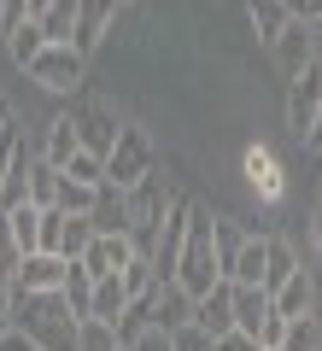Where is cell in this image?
<instances>
[{
  "instance_id": "cell-1",
  "label": "cell",
  "mask_w": 322,
  "mask_h": 351,
  "mask_svg": "<svg viewBox=\"0 0 322 351\" xmlns=\"http://www.w3.org/2000/svg\"><path fill=\"white\" fill-rule=\"evenodd\" d=\"M12 334H24L36 351H76V316L65 293H18L12 287Z\"/></svg>"
},
{
  "instance_id": "cell-2",
  "label": "cell",
  "mask_w": 322,
  "mask_h": 351,
  "mask_svg": "<svg viewBox=\"0 0 322 351\" xmlns=\"http://www.w3.org/2000/svg\"><path fill=\"white\" fill-rule=\"evenodd\" d=\"M82 71H88V59L76 47H65V41H47V47L24 64V76L36 88H47V94H76V88H82Z\"/></svg>"
},
{
  "instance_id": "cell-3",
  "label": "cell",
  "mask_w": 322,
  "mask_h": 351,
  "mask_svg": "<svg viewBox=\"0 0 322 351\" xmlns=\"http://www.w3.org/2000/svg\"><path fill=\"white\" fill-rule=\"evenodd\" d=\"M147 176H152V141H147V129H124L117 147L106 152V182L129 193L135 182H147Z\"/></svg>"
},
{
  "instance_id": "cell-4",
  "label": "cell",
  "mask_w": 322,
  "mask_h": 351,
  "mask_svg": "<svg viewBox=\"0 0 322 351\" xmlns=\"http://www.w3.org/2000/svg\"><path fill=\"white\" fill-rule=\"evenodd\" d=\"M317 112H322V64H310L305 76H293V82H287V129L305 141L310 123H317Z\"/></svg>"
},
{
  "instance_id": "cell-5",
  "label": "cell",
  "mask_w": 322,
  "mask_h": 351,
  "mask_svg": "<svg viewBox=\"0 0 322 351\" xmlns=\"http://www.w3.org/2000/svg\"><path fill=\"white\" fill-rule=\"evenodd\" d=\"M270 53H275V64H281V76L293 82V76H305L310 64H317V36H310L305 18H293V24L270 41Z\"/></svg>"
},
{
  "instance_id": "cell-6",
  "label": "cell",
  "mask_w": 322,
  "mask_h": 351,
  "mask_svg": "<svg viewBox=\"0 0 322 351\" xmlns=\"http://www.w3.org/2000/svg\"><path fill=\"white\" fill-rule=\"evenodd\" d=\"M117 6H124V0H82V6H76V29H71V47L82 53H94L100 41L112 36V18H117Z\"/></svg>"
},
{
  "instance_id": "cell-7",
  "label": "cell",
  "mask_w": 322,
  "mask_h": 351,
  "mask_svg": "<svg viewBox=\"0 0 322 351\" xmlns=\"http://www.w3.org/2000/svg\"><path fill=\"white\" fill-rule=\"evenodd\" d=\"M65 263H71V258H59V252H24L12 287L18 293H59L65 287Z\"/></svg>"
},
{
  "instance_id": "cell-8",
  "label": "cell",
  "mask_w": 322,
  "mask_h": 351,
  "mask_svg": "<svg viewBox=\"0 0 322 351\" xmlns=\"http://www.w3.org/2000/svg\"><path fill=\"white\" fill-rule=\"evenodd\" d=\"M194 328H205L211 339L235 328V281H217L211 293H199V299H194Z\"/></svg>"
},
{
  "instance_id": "cell-9",
  "label": "cell",
  "mask_w": 322,
  "mask_h": 351,
  "mask_svg": "<svg viewBox=\"0 0 322 351\" xmlns=\"http://www.w3.org/2000/svg\"><path fill=\"white\" fill-rule=\"evenodd\" d=\"M117 135H124V123H117L112 106H88V112L76 117V141H82V152H94V158H106V152L117 147Z\"/></svg>"
},
{
  "instance_id": "cell-10",
  "label": "cell",
  "mask_w": 322,
  "mask_h": 351,
  "mask_svg": "<svg viewBox=\"0 0 322 351\" xmlns=\"http://www.w3.org/2000/svg\"><path fill=\"white\" fill-rule=\"evenodd\" d=\"M270 304H275V316H287V322H293V316H317V276L299 263L293 276L270 293Z\"/></svg>"
},
{
  "instance_id": "cell-11",
  "label": "cell",
  "mask_w": 322,
  "mask_h": 351,
  "mask_svg": "<svg viewBox=\"0 0 322 351\" xmlns=\"http://www.w3.org/2000/svg\"><path fill=\"white\" fill-rule=\"evenodd\" d=\"M147 322H159L164 334L187 328V322H194V293H182L176 281H159V293L147 299Z\"/></svg>"
},
{
  "instance_id": "cell-12",
  "label": "cell",
  "mask_w": 322,
  "mask_h": 351,
  "mask_svg": "<svg viewBox=\"0 0 322 351\" xmlns=\"http://www.w3.org/2000/svg\"><path fill=\"white\" fill-rule=\"evenodd\" d=\"M88 223H94V234H124L129 228V193L112 188V182H100L94 188V211H88Z\"/></svg>"
},
{
  "instance_id": "cell-13",
  "label": "cell",
  "mask_w": 322,
  "mask_h": 351,
  "mask_svg": "<svg viewBox=\"0 0 322 351\" xmlns=\"http://www.w3.org/2000/svg\"><path fill=\"white\" fill-rule=\"evenodd\" d=\"M135 311L129 304V293H124V269L117 276H94V299H88V316H100V322H112V328H124V316Z\"/></svg>"
},
{
  "instance_id": "cell-14",
  "label": "cell",
  "mask_w": 322,
  "mask_h": 351,
  "mask_svg": "<svg viewBox=\"0 0 322 351\" xmlns=\"http://www.w3.org/2000/svg\"><path fill=\"white\" fill-rule=\"evenodd\" d=\"M129 258H135V252H129V240H124V234H94V240H88V252H82L88 276H117Z\"/></svg>"
},
{
  "instance_id": "cell-15",
  "label": "cell",
  "mask_w": 322,
  "mask_h": 351,
  "mask_svg": "<svg viewBox=\"0 0 322 351\" xmlns=\"http://www.w3.org/2000/svg\"><path fill=\"white\" fill-rule=\"evenodd\" d=\"M240 246H246V228L235 223V217H211V258H217V276L229 281V269H235Z\"/></svg>"
},
{
  "instance_id": "cell-16",
  "label": "cell",
  "mask_w": 322,
  "mask_h": 351,
  "mask_svg": "<svg viewBox=\"0 0 322 351\" xmlns=\"http://www.w3.org/2000/svg\"><path fill=\"white\" fill-rule=\"evenodd\" d=\"M293 269H299V252H293V240H281V234H264V281H258V287H264V293H275L287 276H293Z\"/></svg>"
},
{
  "instance_id": "cell-17",
  "label": "cell",
  "mask_w": 322,
  "mask_h": 351,
  "mask_svg": "<svg viewBox=\"0 0 322 351\" xmlns=\"http://www.w3.org/2000/svg\"><path fill=\"white\" fill-rule=\"evenodd\" d=\"M76 147H82V141H76V117H53L47 135H41V158H47L53 170H65V158H71Z\"/></svg>"
},
{
  "instance_id": "cell-18",
  "label": "cell",
  "mask_w": 322,
  "mask_h": 351,
  "mask_svg": "<svg viewBox=\"0 0 322 351\" xmlns=\"http://www.w3.org/2000/svg\"><path fill=\"white\" fill-rule=\"evenodd\" d=\"M264 316H270V293H264V287H235V328H240V334L258 339Z\"/></svg>"
},
{
  "instance_id": "cell-19",
  "label": "cell",
  "mask_w": 322,
  "mask_h": 351,
  "mask_svg": "<svg viewBox=\"0 0 322 351\" xmlns=\"http://www.w3.org/2000/svg\"><path fill=\"white\" fill-rule=\"evenodd\" d=\"M65 304H71V316H76V322H82V316H88V299H94V276H88V263L82 258H71V263H65Z\"/></svg>"
},
{
  "instance_id": "cell-20",
  "label": "cell",
  "mask_w": 322,
  "mask_h": 351,
  "mask_svg": "<svg viewBox=\"0 0 322 351\" xmlns=\"http://www.w3.org/2000/svg\"><path fill=\"white\" fill-rule=\"evenodd\" d=\"M6 234H12V246L18 252H36V240H41V205H12L6 211Z\"/></svg>"
},
{
  "instance_id": "cell-21",
  "label": "cell",
  "mask_w": 322,
  "mask_h": 351,
  "mask_svg": "<svg viewBox=\"0 0 322 351\" xmlns=\"http://www.w3.org/2000/svg\"><path fill=\"white\" fill-rule=\"evenodd\" d=\"M246 12H252V29H258V41L270 47L275 36H281L287 24H293V12H287L281 0H246Z\"/></svg>"
},
{
  "instance_id": "cell-22",
  "label": "cell",
  "mask_w": 322,
  "mask_h": 351,
  "mask_svg": "<svg viewBox=\"0 0 322 351\" xmlns=\"http://www.w3.org/2000/svg\"><path fill=\"white\" fill-rule=\"evenodd\" d=\"M76 351H124V334L112 322H100V316H82L76 322Z\"/></svg>"
},
{
  "instance_id": "cell-23",
  "label": "cell",
  "mask_w": 322,
  "mask_h": 351,
  "mask_svg": "<svg viewBox=\"0 0 322 351\" xmlns=\"http://www.w3.org/2000/svg\"><path fill=\"white\" fill-rule=\"evenodd\" d=\"M41 47H47V29H41L36 18H24V24H18L12 36H6V53H12V64H18V71H24V64L36 59Z\"/></svg>"
},
{
  "instance_id": "cell-24",
  "label": "cell",
  "mask_w": 322,
  "mask_h": 351,
  "mask_svg": "<svg viewBox=\"0 0 322 351\" xmlns=\"http://www.w3.org/2000/svg\"><path fill=\"white\" fill-rule=\"evenodd\" d=\"M229 281H235V287H258V281H264V234H246V246H240Z\"/></svg>"
},
{
  "instance_id": "cell-25",
  "label": "cell",
  "mask_w": 322,
  "mask_h": 351,
  "mask_svg": "<svg viewBox=\"0 0 322 351\" xmlns=\"http://www.w3.org/2000/svg\"><path fill=\"white\" fill-rule=\"evenodd\" d=\"M275 351H322V316H293Z\"/></svg>"
},
{
  "instance_id": "cell-26",
  "label": "cell",
  "mask_w": 322,
  "mask_h": 351,
  "mask_svg": "<svg viewBox=\"0 0 322 351\" xmlns=\"http://www.w3.org/2000/svg\"><path fill=\"white\" fill-rule=\"evenodd\" d=\"M53 199H59V170L47 158H30V205L53 211Z\"/></svg>"
},
{
  "instance_id": "cell-27",
  "label": "cell",
  "mask_w": 322,
  "mask_h": 351,
  "mask_svg": "<svg viewBox=\"0 0 322 351\" xmlns=\"http://www.w3.org/2000/svg\"><path fill=\"white\" fill-rule=\"evenodd\" d=\"M76 6H82V0H53L47 12L36 18V24L47 29V41H65V47H71V29H76Z\"/></svg>"
},
{
  "instance_id": "cell-28",
  "label": "cell",
  "mask_w": 322,
  "mask_h": 351,
  "mask_svg": "<svg viewBox=\"0 0 322 351\" xmlns=\"http://www.w3.org/2000/svg\"><path fill=\"white\" fill-rule=\"evenodd\" d=\"M124 293H129V304H147L152 293H159V276H152L147 258H129L124 263Z\"/></svg>"
},
{
  "instance_id": "cell-29",
  "label": "cell",
  "mask_w": 322,
  "mask_h": 351,
  "mask_svg": "<svg viewBox=\"0 0 322 351\" xmlns=\"http://www.w3.org/2000/svg\"><path fill=\"white\" fill-rule=\"evenodd\" d=\"M53 205H59L65 217H88V211H94V188H88V182H71V176L59 170V199H53Z\"/></svg>"
},
{
  "instance_id": "cell-30",
  "label": "cell",
  "mask_w": 322,
  "mask_h": 351,
  "mask_svg": "<svg viewBox=\"0 0 322 351\" xmlns=\"http://www.w3.org/2000/svg\"><path fill=\"white\" fill-rule=\"evenodd\" d=\"M65 176H71V182H88V188H100V182H106V158H94V152L76 147L71 158H65Z\"/></svg>"
},
{
  "instance_id": "cell-31",
  "label": "cell",
  "mask_w": 322,
  "mask_h": 351,
  "mask_svg": "<svg viewBox=\"0 0 322 351\" xmlns=\"http://www.w3.org/2000/svg\"><path fill=\"white\" fill-rule=\"evenodd\" d=\"M124 351H170V334H164L159 322H141L124 334Z\"/></svg>"
},
{
  "instance_id": "cell-32",
  "label": "cell",
  "mask_w": 322,
  "mask_h": 351,
  "mask_svg": "<svg viewBox=\"0 0 322 351\" xmlns=\"http://www.w3.org/2000/svg\"><path fill=\"white\" fill-rule=\"evenodd\" d=\"M88 240H94V223H88V217H65V246H59V258H82Z\"/></svg>"
},
{
  "instance_id": "cell-33",
  "label": "cell",
  "mask_w": 322,
  "mask_h": 351,
  "mask_svg": "<svg viewBox=\"0 0 322 351\" xmlns=\"http://www.w3.org/2000/svg\"><path fill=\"white\" fill-rule=\"evenodd\" d=\"M18 152H24V123H6L0 129V182H6V176H12V164H18Z\"/></svg>"
},
{
  "instance_id": "cell-34",
  "label": "cell",
  "mask_w": 322,
  "mask_h": 351,
  "mask_svg": "<svg viewBox=\"0 0 322 351\" xmlns=\"http://www.w3.org/2000/svg\"><path fill=\"white\" fill-rule=\"evenodd\" d=\"M65 246V211L53 205V211H41V240H36V252H59Z\"/></svg>"
},
{
  "instance_id": "cell-35",
  "label": "cell",
  "mask_w": 322,
  "mask_h": 351,
  "mask_svg": "<svg viewBox=\"0 0 322 351\" xmlns=\"http://www.w3.org/2000/svg\"><path fill=\"white\" fill-rule=\"evenodd\" d=\"M170 351H217V339H211L205 328L187 322V328H176V334H170Z\"/></svg>"
},
{
  "instance_id": "cell-36",
  "label": "cell",
  "mask_w": 322,
  "mask_h": 351,
  "mask_svg": "<svg viewBox=\"0 0 322 351\" xmlns=\"http://www.w3.org/2000/svg\"><path fill=\"white\" fill-rule=\"evenodd\" d=\"M18 263H24V252L12 246V234H0V287H12V276H18Z\"/></svg>"
},
{
  "instance_id": "cell-37",
  "label": "cell",
  "mask_w": 322,
  "mask_h": 351,
  "mask_svg": "<svg viewBox=\"0 0 322 351\" xmlns=\"http://www.w3.org/2000/svg\"><path fill=\"white\" fill-rule=\"evenodd\" d=\"M281 334H287V316H275V304H270V316H264V328H258V346L275 351V346H281Z\"/></svg>"
},
{
  "instance_id": "cell-38",
  "label": "cell",
  "mask_w": 322,
  "mask_h": 351,
  "mask_svg": "<svg viewBox=\"0 0 322 351\" xmlns=\"http://www.w3.org/2000/svg\"><path fill=\"white\" fill-rule=\"evenodd\" d=\"M24 18H30V0H0V36H12Z\"/></svg>"
},
{
  "instance_id": "cell-39",
  "label": "cell",
  "mask_w": 322,
  "mask_h": 351,
  "mask_svg": "<svg viewBox=\"0 0 322 351\" xmlns=\"http://www.w3.org/2000/svg\"><path fill=\"white\" fill-rule=\"evenodd\" d=\"M217 351H264L252 334H240V328H229V334H217Z\"/></svg>"
},
{
  "instance_id": "cell-40",
  "label": "cell",
  "mask_w": 322,
  "mask_h": 351,
  "mask_svg": "<svg viewBox=\"0 0 322 351\" xmlns=\"http://www.w3.org/2000/svg\"><path fill=\"white\" fill-rule=\"evenodd\" d=\"M12 334V287H0V339Z\"/></svg>"
},
{
  "instance_id": "cell-41",
  "label": "cell",
  "mask_w": 322,
  "mask_h": 351,
  "mask_svg": "<svg viewBox=\"0 0 322 351\" xmlns=\"http://www.w3.org/2000/svg\"><path fill=\"white\" fill-rule=\"evenodd\" d=\"M305 147H310V152H322V112H317V123H310V135H305Z\"/></svg>"
},
{
  "instance_id": "cell-42",
  "label": "cell",
  "mask_w": 322,
  "mask_h": 351,
  "mask_svg": "<svg viewBox=\"0 0 322 351\" xmlns=\"http://www.w3.org/2000/svg\"><path fill=\"white\" fill-rule=\"evenodd\" d=\"M310 240H317V252H322V205H317V217H310Z\"/></svg>"
},
{
  "instance_id": "cell-43",
  "label": "cell",
  "mask_w": 322,
  "mask_h": 351,
  "mask_svg": "<svg viewBox=\"0 0 322 351\" xmlns=\"http://www.w3.org/2000/svg\"><path fill=\"white\" fill-rule=\"evenodd\" d=\"M281 6H287L293 18H305V6H310V0H281Z\"/></svg>"
},
{
  "instance_id": "cell-44",
  "label": "cell",
  "mask_w": 322,
  "mask_h": 351,
  "mask_svg": "<svg viewBox=\"0 0 322 351\" xmlns=\"http://www.w3.org/2000/svg\"><path fill=\"white\" fill-rule=\"evenodd\" d=\"M317 18H322V0H310V6H305V24H317Z\"/></svg>"
},
{
  "instance_id": "cell-45",
  "label": "cell",
  "mask_w": 322,
  "mask_h": 351,
  "mask_svg": "<svg viewBox=\"0 0 322 351\" xmlns=\"http://www.w3.org/2000/svg\"><path fill=\"white\" fill-rule=\"evenodd\" d=\"M6 123H12V106H6V94H0V129H6Z\"/></svg>"
},
{
  "instance_id": "cell-46",
  "label": "cell",
  "mask_w": 322,
  "mask_h": 351,
  "mask_svg": "<svg viewBox=\"0 0 322 351\" xmlns=\"http://www.w3.org/2000/svg\"><path fill=\"white\" fill-rule=\"evenodd\" d=\"M47 6H53V0H30V18H41V12H47Z\"/></svg>"
},
{
  "instance_id": "cell-47",
  "label": "cell",
  "mask_w": 322,
  "mask_h": 351,
  "mask_svg": "<svg viewBox=\"0 0 322 351\" xmlns=\"http://www.w3.org/2000/svg\"><path fill=\"white\" fill-rule=\"evenodd\" d=\"M0 234H6V211H0Z\"/></svg>"
}]
</instances>
